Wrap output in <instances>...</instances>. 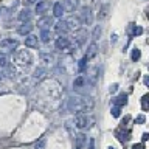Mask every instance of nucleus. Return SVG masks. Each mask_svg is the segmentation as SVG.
<instances>
[{"mask_svg":"<svg viewBox=\"0 0 149 149\" xmlns=\"http://www.w3.org/2000/svg\"><path fill=\"white\" fill-rule=\"evenodd\" d=\"M144 121H146V116H144V115H138L137 118H135V124H143Z\"/></svg>","mask_w":149,"mask_h":149,"instance_id":"2f4dec72","label":"nucleus"},{"mask_svg":"<svg viewBox=\"0 0 149 149\" xmlns=\"http://www.w3.org/2000/svg\"><path fill=\"white\" fill-rule=\"evenodd\" d=\"M95 102L90 96H86V95H74V96H70L67 100V110L68 112H84V113H88Z\"/></svg>","mask_w":149,"mask_h":149,"instance_id":"f257e3e1","label":"nucleus"},{"mask_svg":"<svg viewBox=\"0 0 149 149\" xmlns=\"http://www.w3.org/2000/svg\"><path fill=\"white\" fill-rule=\"evenodd\" d=\"M40 62L44 64V65H53V62H54V56L53 54H50V53H42L40 54Z\"/></svg>","mask_w":149,"mask_h":149,"instance_id":"dca6fc26","label":"nucleus"},{"mask_svg":"<svg viewBox=\"0 0 149 149\" xmlns=\"http://www.w3.org/2000/svg\"><path fill=\"white\" fill-rule=\"evenodd\" d=\"M141 140H143V141H148V140H149V132H144L141 135Z\"/></svg>","mask_w":149,"mask_h":149,"instance_id":"4c0bfd02","label":"nucleus"},{"mask_svg":"<svg viewBox=\"0 0 149 149\" xmlns=\"http://www.w3.org/2000/svg\"><path fill=\"white\" fill-rule=\"evenodd\" d=\"M19 45V42L16 39H2L0 40V48L3 50H13Z\"/></svg>","mask_w":149,"mask_h":149,"instance_id":"1a4fd4ad","label":"nucleus"},{"mask_svg":"<svg viewBox=\"0 0 149 149\" xmlns=\"http://www.w3.org/2000/svg\"><path fill=\"white\" fill-rule=\"evenodd\" d=\"M143 82H144V86L149 87V74H146V76L143 78Z\"/></svg>","mask_w":149,"mask_h":149,"instance_id":"e433bc0d","label":"nucleus"},{"mask_svg":"<svg viewBox=\"0 0 149 149\" xmlns=\"http://www.w3.org/2000/svg\"><path fill=\"white\" fill-rule=\"evenodd\" d=\"M54 31L58 33V34H67V33L70 31V28H68V23L67 20H59L58 23H54Z\"/></svg>","mask_w":149,"mask_h":149,"instance_id":"0eeeda50","label":"nucleus"},{"mask_svg":"<svg viewBox=\"0 0 149 149\" xmlns=\"http://www.w3.org/2000/svg\"><path fill=\"white\" fill-rule=\"evenodd\" d=\"M148 19H149V11H148Z\"/></svg>","mask_w":149,"mask_h":149,"instance_id":"79ce46f5","label":"nucleus"},{"mask_svg":"<svg viewBox=\"0 0 149 149\" xmlns=\"http://www.w3.org/2000/svg\"><path fill=\"white\" fill-rule=\"evenodd\" d=\"M53 25V17L50 16H42L39 20H37V26L40 30H50V26Z\"/></svg>","mask_w":149,"mask_h":149,"instance_id":"423d86ee","label":"nucleus"},{"mask_svg":"<svg viewBox=\"0 0 149 149\" xmlns=\"http://www.w3.org/2000/svg\"><path fill=\"white\" fill-rule=\"evenodd\" d=\"M31 17H33V13H31L28 8L22 9V11L19 13V16H17V19H19V20H20L22 23H23V22H30V20H31Z\"/></svg>","mask_w":149,"mask_h":149,"instance_id":"f8f14e48","label":"nucleus"},{"mask_svg":"<svg viewBox=\"0 0 149 149\" xmlns=\"http://www.w3.org/2000/svg\"><path fill=\"white\" fill-rule=\"evenodd\" d=\"M26 2H28V3H36L37 0H26Z\"/></svg>","mask_w":149,"mask_h":149,"instance_id":"58836bf2","label":"nucleus"},{"mask_svg":"<svg viewBox=\"0 0 149 149\" xmlns=\"http://www.w3.org/2000/svg\"><path fill=\"white\" fill-rule=\"evenodd\" d=\"M113 104L118 106V107L126 106V104H127V95H126V93H121V95H118V96L113 100Z\"/></svg>","mask_w":149,"mask_h":149,"instance_id":"6ab92c4d","label":"nucleus"},{"mask_svg":"<svg viewBox=\"0 0 149 149\" xmlns=\"http://www.w3.org/2000/svg\"><path fill=\"white\" fill-rule=\"evenodd\" d=\"M100 34H101V28H100V26H96V28H95V31H93V34H92V39H93V40H96L98 37H100Z\"/></svg>","mask_w":149,"mask_h":149,"instance_id":"7c9ffc66","label":"nucleus"},{"mask_svg":"<svg viewBox=\"0 0 149 149\" xmlns=\"http://www.w3.org/2000/svg\"><path fill=\"white\" fill-rule=\"evenodd\" d=\"M87 143V137L84 134H78L74 135V144H76V149H82Z\"/></svg>","mask_w":149,"mask_h":149,"instance_id":"ddd939ff","label":"nucleus"},{"mask_svg":"<svg viewBox=\"0 0 149 149\" xmlns=\"http://www.w3.org/2000/svg\"><path fill=\"white\" fill-rule=\"evenodd\" d=\"M73 87H74V90H76V92L81 93L82 88L87 87V78H84L82 74L76 76V78H74V81H73Z\"/></svg>","mask_w":149,"mask_h":149,"instance_id":"39448f33","label":"nucleus"},{"mask_svg":"<svg viewBox=\"0 0 149 149\" xmlns=\"http://www.w3.org/2000/svg\"><path fill=\"white\" fill-rule=\"evenodd\" d=\"M87 61H88V58L87 56H84V58L79 61V64H78V67H79V72H82L84 68H86V64H87Z\"/></svg>","mask_w":149,"mask_h":149,"instance_id":"c85d7f7f","label":"nucleus"},{"mask_svg":"<svg viewBox=\"0 0 149 149\" xmlns=\"http://www.w3.org/2000/svg\"><path fill=\"white\" fill-rule=\"evenodd\" d=\"M140 58H141V51H140L138 48H134V50H132V53H130V59H132L134 62H137Z\"/></svg>","mask_w":149,"mask_h":149,"instance_id":"b1692460","label":"nucleus"},{"mask_svg":"<svg viewBox=\"0 0 149 149\" xmlns=\"http://www.w3.org/2000/svg\"><path fill=\"white\" fill-rule=\"evenodd\" d=\"M45 143H47V138H45V137H42L39 141L36 143V149H44V148H45Z\"/></svg>","mask_w":149,"mask_h":149,"instance_id":"c756f323","label":"nucleus"},{"mask_svg":"<svg viewBox=\"0 0 149 149\" xmlns=\"http://www.w3.org/2000/svg\"><path fill=\"white\" fill-rule=\"evenodd\" d=\"M141 109L144 112H149V93L141 96Z\"/></svg>","mask_w":149,"mask_h":149,"instance_id":"412c9836","label":"nucleus"},{"mask_svg":"<svg viewBox=\"0 0 149 149\" xmlns=\"http://www.w3.org/2000/svg\"><path fill=\"white\" fill-rule=\"evenodd\" d=\"M107 9H109V6H107V5H104V6L101 8L100 14H98V17H100L101 20H102V19H106V16H107Z\"/></svg>","mask_w":149,"mask_h":149,"instance_id":"cd10ccee","label":"nucleus"},{"mask_svg":"<svg viewBox=\"0 0 149 149\" xmlns=\"http://www.w3.org/2000/svg\"><path fill=\"white\" fill-rule=\"evenodd\" d=\"M31 61H33V58L28 50H19L14 54V62L17 65H20V67H28L31 64Z\"/></svg>","mask_w":149,"mask_h":149,"instance_id":"7ed1b4c3","label":"nucleus"},{"mask_svg":"<svg viewBox=\"0 0 149 149\" xmlns=\"http://www.w3.org/2000/svg\"><path fill=\"white\" fill-rule=\"evenodd\" d=\"M79 19H81L82 25H92V22H93L92 9L87 8V6H84V8L81 9V16H79Z\"/></svg>","mask_w":149,"mask_h":149,"instance_id":"20e7f679","label":"nucleus"},{"mask_svg":"<svg viewBox=\"0 0 149 149\" xmlns=\"http://www.w3.org/2000/svg\"><path fill=\"white\" fill-rule=\"evenodd\" d=\"M67 23H68V28L70 30H74V31H78V30H81V25H82V22H81V19L79 17H68L67 19Z\"/></svg>","mask_w":149,"mask_h":149,"instance_id":"6e6552de","label":"nucleus"},{"mask_svg":"<svg viewBox=\"0 0 149 149\" xmlns=\"http://www.w3.org/2000/svg\"><path fill=\"white\" fill-rule=\"evenodd\" d=\"M116 90H118V84H112L110 88H109V92L110 93H116Z\"/></svg>","mask_w":149,"mask_h":149,"instance_id":"473e14b6","label":"nucleus"},{"mask_svg":"<svg viewBox=\"0 0 149 149\" xmlns=\"http://www.w3.org/2000/svg\"><path fill=\"white\" fill-rule=\"evenodd\" d=\"M62 5H64L65 11L73 13L74 9L78 8V0H62Z\"/></svg>","mask_w":149,"mask_h":149,"instance_id":"4468645a","label":"nucleus"},{"mask_svg":"<svg viewBox=\"0 0 149 149\" xmlns=\"http://www.w3.org/2000/svg\"><path fill=\"white\" fill-rule=\"evenodd\" d=\"M56 48L58 50H67L68 47H70V40H68V37H64V36H61L56 39Z\"/></svg>","mask_w":149,"mask_h":149,"instance_id":"9d476101","label":"nucleus"},{"mask_svg":"<svg viewBox=\"0 0 149 149\" xmlns=\"http://www.w3.org/2000/svg\"><path fill=\"white\" fill-rule=\"evenodd\" d=\"M132 149H144V144L143 143H137V144H134Z\"/></svg>","mask_w":149,"mask_h":149,"instance_id":"c9c22d12","label":"nucleus"},{"mask_svg":"<svg viewBox=\"0 0 149 149\" xmlns=\"http://www.w3.org/2000/svg\"><path fill=\"white\" fill-rule=\"evenodd\" d=\"M129 120H130V116H124V120H123V121H121V129H123V127H124V126H126V124H127V123H129Z\"/></svg>","mask_w":149,"mask_h":149,"instance_id":"72a5a7b5","label":"nucleus"},{"mask_svg":"<svg viewBox=\"0 0 149 149\" xmlns=\"http://www.w3.org/2000/svg\"><path fill=\"white\" fill-rule=\"evenodd\" d=\"M44 74H45V70L39 67V68H36L34 70V74H33V78H34V81H39V79L44 78Z\"/></svg>","mask_w":149,"mask_h":149,"instance_id":"4be33fe9","label":"nucleus"},{"mask_svg":"<svg viewBox=\"0 0 149 149\" xmlns=\"http://www.w3.org/2000/svg\"><path fill=\"white\" fill-rule=\"evenodd\" d=\"M109 149H115V148H112V146H110V148H109Z\"/></svg>","mask_w":149,"mask_h":149,"instance_id":"a19ab883","label":"nucleus"},{"mask_svg":"<svg viewBox=\"0 0 149 149\" xmlns=\"http://www.w3.org/2000/svg\"><path fill=\"white\" fill-rule=\"evenodd\" d=\"M8 62H9L8 56L5 54V53H0V68H5V67H8Z\"/></svg>","mask_w":149,"mask_h":149,"instance_id":"5701e85b","label":"nucleus"},{"mask_svg":"<svg viewBox=\"0 0 149 149\" xmlns=\"http://www.w3.org/2000/svg\"><path fill=\"white\" fill-rule=\"evenodd\" d=\"M2 78H3V73H2V72H0V79H2Z\"/></svg>","mask_w":149,"mask_h":149,"instance_id":"ea45409f","label":"nucleus"},{"mask_svg":"<svg viewBox=\"0 0 149 149\" xmlns=\"http://www.w3.org/2000/svg\"><path fill=\"white\" fill-rule=\"evenodd\" d=\"M95 124V118L90 113H78L74 116V126L81 130H87Z\"/></svg>","mask_w":149,"mask_h":149,"instance_id":"f03ea898","label":"nucleus"},{"mask_svg":"<svg viewBox=\"0 0 149 149\" xmlns=\"http://www.w3.org/2000/svg\"><path fill=\"white\" fill-rule=\"evenodd\" d=\"M47 9V2H37L36 5V13L37 14H42Z\"/></svg>","mask_w":149,"mask_h":149,"instance_id":"393cba45","label":"nucleus"},{"mask_svg":"<svg viewBox=\"0 0 149 149\" xmlns=\"http://www.w3.org/2000/svg\"><path fill=\"white\" fill-rule=\"evenodd\" d=\"M88 149H95V140L93 138L88 140Z\"/></svg>","mask_w":149,"mask_h":149,"instance_id":"f704fd0d","label":"nucleus"},{"mask_svg":"<svg viewBox=\"0 0 149 149\" xmlns=\"http://www.w3.org/2000/svg\"><path fill=\"white\" fill-rule=\"evenodd\" d=\"M33 28H34V25H31L30 22H23L22 25L19 26L17 33H19V34H22V36H28V34L33 31Z\"/></svg>","mask_w":149,"mask_h":149,"instance_id":"9b49d317","label":"nucleus"},{"mask_svg":"<svg viewBox=\"0 0 149 149\" xmlns=\"http://www.w3.org/2000/svg\"><path fill=\"white\" fill-rule=\"evenodd\" d=\"M143 33V28L141 26H137V25H134L132 26V31H130V36L135 37V36H140Z\"/></svg>","mask_w":149,"mask_h":149,"instance_id":"a878e982","label":"nucleus"},{"mask_svg":"<svg viewBox=\"0 0 149 149\" xmlns=\"http://www.w3.org/2000/svg\"><path fill=\"white\" fill-rule=\"evenodd\" d=\"M110 113H112V116L118 118L120 113H121V107H118V106H113V107H112V110H110Z\"/></svg>","mask_w":149,"mask_h":149,"instance_id":"bb28decb","label":"nucleus"},{"mask_svg":"<svg viewBox=\"0 0 149 149\" xmlns=\"http://www.w3.org/2000/svg\"><path fill=\"white\" fill-rule=\"evenodd\" d=\"M96 53H98V47H96V44H95V42H92V44L88 45V50H87L86 56H87L88 59H92L93 56H96Z\"/></svg>","mask_w":149,"mask_h":149,"instance_id":"aec40b11","label":"nucleus"},{"mask_svg":"<svg viewBox=\"0 0 149 149\" xmlns=\"http://www.w3.org/2000/svg\"><path fill=\"white\" fill-rule=\"evenodd\" d=\"M64 13H65V8H64V5L61 3V2L53 5V14H54V17H62Z\"/></svg>","mask_w":149,"mask_h":149,"instance_id":"f3484780","label":"nucleus"},{"mask_svg":"<svg viewBox=\"0 0 149 149\" xmlns=\"http://www.w3.org/2000/svg\"><path fill=\"white\" fill-rule=\"evenodd\" d=\"M39 37H40V40L44 42V44H48V42L53 39V33H51L50 30H42Z\"/></svg>","mask_w":149,"mask_h":149,"instance_id":"a211bd4d","label":"nucleus"},{"mask_svg":"<svg viewBox=\"0 0 149 149\" xmlns=\"http://www.w3.org/2000/svg\"><path fill=\"white\" fill-rule=\"evenodd\" d=\"M37 36H33V34H28L25 37V47H28V48H36L37 47Z\"/></svg>","mask_w":149,"mask_h":149,"instance_id":"2eb2a0df","label":"nucleus"}]
</instances>
